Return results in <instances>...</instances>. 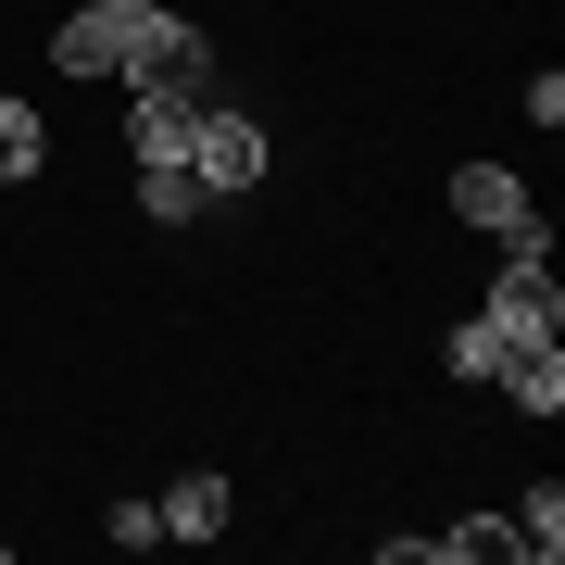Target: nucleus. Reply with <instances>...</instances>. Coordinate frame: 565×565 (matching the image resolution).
<instances>
[{
	"label": "nucleus",
	"mask_w": 565,
	"mask_h": 565,
	"mask_svg": "<svg viewBox=\"0 0 565 565\" xmlns=\"http://www.w3.org/2000/svg\"><path fill=\"white\" fill-rule=\"evenodd\" d=\"M440 214L465 226V239H490V252H553V214H541V189L515 177V163H452L440 177Z\"/></svg>",
	"instance_id": "1"
},
{
	"label": "nucleus",
	"mask_w": 565,
	"mask_h": 565,
	"mask_svg": "<svg viewBox=\"0 0 565 565\" xmlns=\"http://www.w3.org/2000/svg\"><path fill=\"white\" fill-rule=\"evenodd\" d=\"M189 177H202V202H252L264 177H277V139H264L252 102H202V126H189Z\"/></svg>",
	"instance_id": "2"
},
{
	"label": "nucleus",
	"mask_w": 565,
	"mask_h": 565,
	"mask_svg": "<svg viewBox=\"0 0 565 565\" xmlns=\"http://www.w3.org/2000/svg\"><path fill=\"white\" fill-rule=\"evenodd\" d=\"M478 315L503 327V352L565 340V277H553V252H503V264H490V289H478Z\"/></svg>",
	"instance_id": "3"
},
{
	"label": "nucleus",
	"mask_w": 565,
	"mask_h": 565,
	"mask_svg": "<svg viewBox=\"0 0 565 565\" xmlns=\"http://www.w3.org/2000/svg\"><path fill=\"white\" fill-rule=\"evenodd\" d=\"M189 126H202V88H177V76H126V114H114L126 163H189Z\"/></svg>",
	"instance_id": "4"
},
{
	"label": "nucleus",
	"mask_w": 565,
	"mask_h": 565,
	"mask_svg": "<svg viewBox=\"0 0 565 565\" xmlns=\"http://www.w3.org/2000/svg\"><path fill=\"white\" fill-rule=\"evenodd\" d=\"M126 13H139V0H63L51 13V76L63 88H102L126 63Z\"/></svg>",
	"instance_id": "5"
},
{
	"label": "nucleus",
	"mask_w": 565,
	"mask_h": 565,
	"mask_svg": "<svg viewBox=\"0 0 565 565\" xmlns=\"http://www.w3.org/2000/svg\"><path fill=\"white\" fill-rule=\"evenodd\" d=\"M151 515H163V541H239V478L226 465H189Z\"/></svg>",
	"instance_id": "6"
},
{
	"label": "nucleus",
	"mask_w": 565,
	"mask_h": 565,
	"mask_svg": "<svg viewBox=\"0 0 565 565\" xmlns=\"http://www.w3.org/2000/svg\"><path fill=\"white\" fill-rule=\"evenodd\" d=\"M490 390H503V403H515L527 427H553V415H565V340H527V352H503V364H490Z\"/></svg>",
	"instance_id": "7"
},
{
	"label": "nucleus",
	"mask_w": 565,
	"mask_h": 565,
	"mask_svg": "<svg viewBox=\"0 0 565 565\" xmlns=\"http://www.w3.org/2000/svg\"><path fill=\"white\" fill-rule=\"evenodd\" d=\"M51 177V114L25 88H0V189H39Z\"/></svg>",
	"instance_id": "8"
},
{
	"label": "nucleus",
	"mask_w": 565,
	"mask_h": 565,
	"mask_svg": "<svg viewBox=\"0 0 565 565\" xmlns=\"http://www.w3.org/2000/svg\"><path fill=\"white\" fill-rule=\"evenodd\" d=\"M503 527H515V565H565V478H527Z\"/></svg>",
	"instance_id": "9"
},
{
	"label": "nucleus",
	"mask_w": 565,
	"mask_h": 565,
	"mask_svg": "<svg viewBox=\"0 0 565 565\" xmlns=\"http://www.w3.org/2000/svg\"><path fill=\"white\" fill-rule=\"evenodd\" d=\"M126 189H139V226H202V214H214L189 163H126Z\"/></svg>",
	"instance_id": "10"
},
{
	"label": "nucleus",
	"mask_w": 565,
	"mask_h": 565,
	"mask_svg": "<svg viewBox=\"0 0 565 565\" xmlns=\"http://www.w3.org/2000/svg\"><path fill=\"white\" fill-rule=\"evenodd\" d=\"M490 364H503V327H490V315H452L440 327V377L452 390H490Z\"/></svg>",
	"instance_id": "11"
},
{
	"label": "nucleus",
	"mask_w": 565,
	"mask_h": 565,
	"mask_svg": "<svg viewBox=\"0 0 565 565\" xmlns=\"http://www.w3.org/2000/svg\"><path fill=\"white\" fill-rule=\"evenodd\" d=\"M427 565H515V527L503 515H452L440 541H427Z\"/></svg>",
	"instance_id": "12"
},
{
	"label": "nucleus",
	"mask_w": 565,
	"mask_h": 565,
	"mask_svg": "<svg viewBox=\"0 0 565 565\" xmlns=\"http://www.w3.org/2000/svg\"><path fill=\"white\" fill-rule=\"evenodd\" d=\"M102 527H114V553H151V541H163V515H151V503H139V490H126V503H114V515H102Z\"/></svg>",
	"instance_id": "13"
},
{
	"label": "nucleus",
	"mask_w": 565,
	"mask_h": 565,
	"mask_svg": "<svg viewBox=\"0 0 565 565\" xmlns=\"http://www.w3.org/2000/svg\"><path fill=\"white\" fill-rule=\"evenodd\" d=\"M0 88H13V76H0Z\"/></svg>",
	"instance_id": "14"
}]
</instances>
